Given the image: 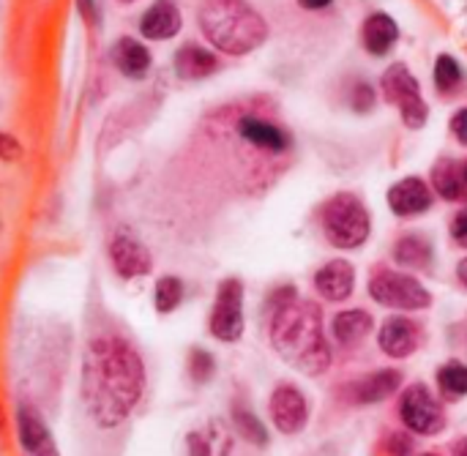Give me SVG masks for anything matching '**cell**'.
<instances>
[{"mask_svg":"<svg viewBox=\"0 0 467 456\" xmlns=\"http://www.w3.org/2000/svg\"><path fill=\"white\" fill-rule=\"evenodd\" d=\"M386 451L391 456H410V451H413V440H410L408 435H402V432H394V435L389 438V443H386Z\"/></svg>","mask_w":467,"mask_h":456,"instance_id":"4dcf8cb0","label":"cell"},{"mask_svg":"<svg viewBox=\"0 0 467 456\" xmlns=\"http://www.w3.org/2000/svg\"><path fill=\"white\" fill-rule=\"evenodd\" d=\"M323 233L337 249H358L369 238V213L356 194H337L323 208Z\"/></svg>","mask_w":467,"mask_h":456,"instance_id":"277c9868","label":"cell"},{"mask_svg":"<svg viewBox=\"0 0 467 456\" xmlns=\"http://www.w3.org/2000/svg\"><path fill=\"white\" fill-rule=\"evenodd\" d=\"M216 68H219V60H216V55L208 52L205 47L183 44V47L175 52V71H178L183 79H202V77H211Z\"/></svg>","mask_w":467,"mask_h":456,"instance_id":"44dd1931","label":"cell"},{"mask_svg":"<svg viewBox=\"0 0 467 456\" xmlns=\"http://www.w3.org/2000/svg\"><path fill=\"white\" fill-rule=\"evenodd\" d=\"M438 383H441V391L451 399L457 397H465L467 394V367L465 364H446L441 372H438Z\"/></svg>","mask_w":467,"mask_h":456,"instance_id":"83f0119b","label":"cell"},{"mask_svg":"<svg viewBox=\"0 0 467 456\" xmlns=\"http://www.w3.org/2000/svg\"><path fill=\"white\" fill-rule=\"evenodd\" d=\"M369 295L391 309H402V312H416V309H427L432 304V295L427 293V287L400 271H389V268H378L369 279Z\"/></svg>","mask_w":467,"mask_h":456,"instance_id":"5b68a950","label":"cell"},{"mask_svg":"<svg viewBox=\"0 0 467 456\" xmlns=\"http://www.w3.org/2000/svg\"><path fill=\"white\" fill-rule=\"evenodd\" d=\"M200 27L205 38L227 55H246L268 36L265 19L244 0H205Z\"/></svg>","mask_w":467,"mask_h":456,"instance_id":"3957f363","label":"cell"},{"mask_svg":"<svg viewBox=\"0 0 467 456\" xmlns=\"http://www.w3.org/2000/svg\"><path fill=\"white\" fill-rule=\"evenodd\" d=\"M372 107H375V88L367 85V82H358L356 90H353V109L369 112Z\"/></svg>","mask_w":467,"mask_h":456,"instance_id":"f546056e","label":"cell"},{"mask_svg":"<svg viewBox=\"0 0 467 456\" xmlns=\"http://www.w3.org/2000/svg\"><path fill=\"white\" fill-rule=\"evenodd\" d=\"M120 3H134V0H120Z\"/></svg>","mask_w":467,"mask_h":456,"instance_id":"b9f144b4","label":"cell"},{"mask_svg":"<svg viewBox=\"0 0 467 456\" xmlns=\"http://www.w3.org/2000/svg\"><path fill=\"white\" fill-rule=\"evenodd\" d=\"M238 134L249 145H254L260 150H268V153H282V150L290 148V137L279 126H274V123H268L263 118H254V115H244L238 120Z\"/></svg>","mask_w":467,"mask_h":456,"instance_id":"2e32d148","label":"cell"},{"mask_svg":"<svg viewBox=\"0 0 467 456\" xmlns=\"http://www.w3.org/2000/svg\"><path fill=\"white\" fill-rule=\"evenodd\" d=\"M394 257H397V263L405 265V268H421V265L430 263L432 249H430V244H427L424 238H419V235H405V238L397 241Z\"/></svg>","mask_w":467,"mask_h":456,"instance_id":"cb8c5ba5","label":"cell"},{"mask_svg":"<svg viewBox=\"0 0 467 456\" xmlns=\"http://www.w3.org/2000/svg\"><path fill=\"white\" fill-rule=\"evenodd\" d=\"M213 372H216V361L211 353H205L200 347L189 353V375L194 383H208L213 378Z\"/></svg>","mask_w":467,"mask_h":456,"instance_id":"f1b7e54d","label":"cell"},{"mask_svg":"<svg viewBox=\"0 0 467 456\" xmlns=\"http://www.w3.org/2000/svg\"><path fill=\"white\" fill-rule=\"evenodd\" d=\"M424 456H435V454H424Z\"/></svg>","mask_w":467,"mask_h":456,"instance_id":"7bdbcfd3","label":"cell"},{"mask_svg":"<svg viewBox=\"0 0 467 456\" xmlns=\"http://www.w3.org/2000/svg\"><path fill=\"white\" fill-rule=\"evenodd\" d=\"M211 334L219 342H238L244 334V285L238 279H224L216 293L211 312Z\"/></svg>","mask_w":467,"mask_h":456,"instance_id":"ba28073f","label":"cell"},{"mask_svg":"<svg viewBox=\"0 0 467 456\" xmlns=\"http://www.w3.org/2000/svg\"><path fill=\"white\" fill-rule=\"evenodd\" d=\"M109 263L115 268V274L120 279H137L150 274L153 268V257L145 249V244H140L134 235L129 233H118L109 244Z\"/></svg>","mask_w":467,"mask_h":456,"instance_id":"30bf717a","label":"cell"},{"mask_svg":"<svg viewBox=\"0 0 467 456\" xmlns=\"http://www.w3.org/2000/svg\"><path fill=\"white\" fill-rule=\"evenodd\" d=\"M380 350L391 358H408L421 342V328L410 317H391L380 328Z\"/></svg>","mask_w":467,"mask_h":456,"instance_id":"8fae6325","label":"cell"},{"mask_svg":"<svg viewBox=\"0 0 467 456\" xmlns=\"http://www.w3.org/2000/svg\"><path fill=\"white\" fill-rule=\"evenodd\" d=\"M432 183H435V192L441 197H446V200H465V175L457 170L454 161H449V159L438 161L435 170H432Z\"/></svg>","mask_w":467,"mask_h":456,"instance_id":"603a6c76","label":"cell"},{"mask_svg":"<svg viewBox=\"0 0 467 456\" xmlns=\"http://www.w3.org/2000/svg\"><path fill=\"white\" fill-rule=\"evenodd\" d=\"M233 424H235V430H238L249 443H254V446H265V443H268L265 427H263L260 419H257L252 410H246L244 405H233Z\"/></svg>","mask_w":467,"mask_h":456,"instance_id":"4316f807","label":"cell"},{"mask_svg":"<svg viewBox=\"0 0 467 456\" xmlns=\"http://www.w3.org/2000/svg\"><path fill=\"white\" fill-rule=\"evenodd\" d=\"M451 456H467V438H462V440H457V446H454V451H451Z\"/></svg>","mask_w":467,"mask_h":456,"instance_id":"8d00e7d4","label":"cell"},{"mask_svg":"<svg viewBox=\"0 0 467 456\" xmlns=\"http://www.w3.org/2000/svg\"><path fill=\"white\" fill-rule=\"evenodd\" d=\"M361 38H364V47L369 55H386L400 41V27L389 14H372L364 22Z\"/></svg>","mask_w":467,"mask_h":456,"instance_id":"ffe728a7","label":"cell"},{"mask_svg":"<svg viewBox=\"0 0 467 456\" xmlns=\"http://www.w3.org/2000/svg\"><path fill=\"white\" fill-rule=\"evenodd\" d=\"M271 419L282 435H298L309 421L306 397L296 386H279L271 394Z\"/></svg>","mask_w":467,"mask_h":456,"instance_id":"9c48e42d","label":"cell"},{"mask_svg":"<svg viewBox=\"0 0 467 456\" xmlns=\"http://www.w3.org/2000/svg\"><path fill=\"white\" fill-rule=\"evenodd\" d=\"M19 156H22V145L11 134L0 131V159L3 161H16Z\"/></svg>","mask_w":467,"mask_h":456,"instance_id":"1f68e13d","label":"cell"},{"mask_svg":"<svg viewBox=\"0 0 467 456\" xmlns=\"http://www.w3.org/2000/svg\"><path fill=\"white\" fill-rule=\"evenodd\" d=\"M77 3H79V11H82L85 22H88V25H96V22H99V11H96V3H93V0H77Z\"/></svg>","mask_w":467,"mask_h":456,"instance_id":"e575fe53","label":"cell"},{"mask_svg":"<svg viewBox=\"0 0 467 456\" xmlns=\"http://www.w3.org/2000/svg\"><path fill=\"white\" fill-rule=\"evenodd\" d=\"M181 301H183V282L178 276H161L156 282V293H153L156 312L170 315L181 306Z\"/></svg>","mask_w":467,"mask_h":456,"instance_id":"484cf974","label":"cell"},{"mask_svg":"<svg viewBox=\"0 0 467 456\" xmlns=\"http://www.w3.org/2000/svg\"><path fill=\"white\" fill-rule=\"evenodd\" d=\"M186 454L230 456L233 454V435L222 421H208L186 435Z\"/></svg>","mask_w":467,"mask_h":456,"instance_id":"5bb4252c","label":"cell"},{"mask_svg":"<svg viewBox=\"0 0 467 456\" xmlns=\"http://www.w3.org/2000/svg\"><path fill=\"white\" fill-rule=\"evenodd\" d=\"M112 63L118 66L120 74L140 79V77H145L148 68H150V52H148V47H142L137 38L123 36V38H118L115 47H112Z\"/></svg>","mask_w":467,"mask_h":456,"instance_id":"d6986e66","label":"cell"},{"mask_svg":"<svg viewBox=\"0 0 467 456\" xmlns=\"http://www.w3.org/2000/svg\"><path fill=\"white\" fill-rule=\"evenodd\" d=\"M380 88H383V96L400 107L402 112V120L408 129H421L430 118V107L427 101L421 98V90H419V82L416 77L408 71L405 63H394L389 66V71L383 74L380 79Z\"/></svg>","mask_w":467,"mask_h":456,"instance_id":"8992f818","label":"cell"},{"mask_svg":"<svg viewBox=\"0 0 467 456\" xmlns=\"http://www.w3.org/2000/svg\"><path fill=\"white\" fill-rule=\"evenodd\" d=\"M451 238H454L460 246H465L467 249V205H462V208L457 211V216H454V222H451Z\"/></svg>","mask_w":467,"mask_h":456,"instance_id":"d6a6232c","label":"cell"},{"mask_svg":"<svg viewBox=\"0 0 467 456\" xmlns=\"http://www.w3.org/2000/svg\"><path fill=\"white\" fill-rule=\"evenodd\" d=\"M181 8L175 0H156L140 19V33L150 41H167L181 30Z\"/></svg>","mask_w":467,"mask_h":456,"instance_id":"4fadbf2b","label":"cell"},{"mask_svg":"<svg viewBox=\"0 0 467 456\" xmlns=\"http://www.w3.org/2000/svg\"><path fill=\"white\" fill-rule=\"evenodd\" d=\"M400 416L405 427L416 435H438L446 427V413L441 402L432 397V391L421 383L410 386L400 399Z\"/></svg>","mask_w":467,"mask_h":456,"instance_id":"52a82bcc","label":"cell"},{"mask_svg":"<svg viewBox=\"0 0 467 456\" xmlns=\"http://www.w3.org/2000/svg\"><path fill=\"white\" fill-rule=\"evenodd\" d=\"M462 175H465V183H467V164H465V170H462Z\"/></svg>","mask_w":467,"mask_h":456,"instance_id":"ab89813d","label":"cell"},{"mask_svg":"<svg viewBox=\"0 0 467 456\" xmlns=\"http://www.w3.org/2000/svg\"><path fill=\"white\" fill-rule=\"evenodd\" d=\"M0 427H3V413H0Z\"/></svg>","mask_w":467,"mask_h":456,"instance_id":"60d3db41","label":"cell"},{"mask_svg":"<svg viewBox=\"0 0 467 456\" xmlns=\"http://www.w3.org/2000/svg\"><path fill=\"white\" fill-rule=\"evenodd\" d=\"M145 389L140 353L123 337H96L82 361V399L101 430L120 427L137 408Z\"/></svg>","mask_w":467,"mask_h":456,"instance_id":"6da1fadb","label":"cell"},{"mask_svg":"<svg viewBox=\"0 0 467 456\" xmlns=\"http://www.w3.org/2000/svg\"><path fill=\"white\" fill-rule=\"evenodd\" d=\"M304 8H326V5H331L334 0H298Z\"/></svg>","mask_w":467,"mask_h":456,"instance_id":"d590c367","label":"cell"},{"mask_svg":"<svg viewBox=\"0 0 467 456\" xmlns=\"http://www.w3.org/2000/svg\"><path fill=\"white\" fill-rule=\"evenodd\" d=\"M369 331H372V317H369V312H364V309L342 312V315H337V320H334V337H337V342H339L342 347L358 345Z\"/></svg>","mask_w":467,"mask_h":456,"instance_id":"7402d4cb","label":"cell"},{"mask_svg":"<svg viewBox=\"0 0 467 456\" xmlns=\"http://www.w3.org/2000/svg\"><path fill=\"white\" fill-rule=\"evenodd\" d=\"M274 350L304 375H323L331 367V350L323 337V315L312 301H287L271 315Z\"/></svg>","mask_w":467,"mask_h":456,"instance_id":"7a4b0ae2","label":"cell"},{"mask_svg":"<svg viewBox=\"0 0 467 456\" xmlns=\"http://www.w3.org/2000/svg\"><path fill=\"white\" fill-rule=\"evenodd\" d=\"M27 456H57V454H55V449H47V451H38V454H27Z\"/></svg>","mask_w":467,"mask_h":456,"instance_id":"f35d334b","label":"cell"},{"mask_svg":"<svg viewBox=\"0 0 467 456\" xmlns=\"http://www.w3.org/2000/svg\"><path fill=\"white\" fill-rule=\"evenodd\" d=\"M462 82H465V77H462L460 63L451 55H441L435 60V85H438V90L443 96H451V93H457L462 88Z\"/></svg>","mask_w":467,"mask_h":456,"instance_id":"d4e9b609","label":"cell"},{"mask_svg":"<svg viewBox=\"0 0 467 456\" xmlns=\"http://www.w3.org/2000/svg\"><path fill=\"white\" fill-rule=\"evenodd\" d=\"M16 435H19V443L27 454H38V451L52 449V438L47 432V424H44L41 413L30 405H22L16 410Z\"/></svg>","mask_w":467,"mask_h":456,"instance_id":"ac0fdd59","label":"cell"},{"mask_svg":"<svg viewBox=\"0 0 467 456\" xmlns=\"http://www.w3.org/2000/svg\"><path fill=\"white\" fill-rule=\"evenodd\" d=\"M389 205L397 216H416L432 208V192L421 178H405L389 192Z\"/></svg>","mask_w":467,"mask_h":456,"instance_id":"9a60e30c","label":"cell"},{"mask_svg":"<svg viewBox=\"0 0 467 456\" xmlns=\"http://www.w3.org/2000/svg\"><path fill=\"white\" fill-rule=\"evenodd\" d=\"M400 386H402V375L397 369H380L356 380L350 389H345V397L353 405H375V402L389 399Z\"/></svg>","mask_w":467,"mask_h":456,"instance_id":"7c38bea8","label":"cell"},{"mask_svg":"<svg viewBox=\"0 0 467 456\" xmlns=\"http://www.w3.org/2000/svg\"><path fill=\"white\" fill-rule=\"evenodd\" d=\"M457 274H460V282H462V285H465V287H467V257H465V260H462V263H460Z\"/></svg>","mask_w":467,"mask_h":456,"instance_id":"74e56055","label":"cell"},{"mask_svg":"<svg viewBox=\"0 0 467 456\" xmlns=\"http://www.w3.org/2000/svg\"><path fill=\"white\" fill-rule=\"evenodd\" d=\"M353 282H356V274H353V265L348 260H331L315 276L317 293L323 298H328V301H345V298H350Z\"/></svg>","mask_w":467,"mask_h":456,"instance_id":"e0dca14e","label":"cell"},{"mask_svg":"<svg viewBox=\"0 0 467 456\" xmlns=\"http://www.w3.org/2000/svg\"><path fill=\"white\" fill-rule=\"evenodd\" d=\"M451 131H454V137L467 145V109H460L457 115H454V120H451Z\"/></svg>","mask_w":467,"mask_h":456,"instance_id":"836d02e7","label":"cell"}]
</instances>
